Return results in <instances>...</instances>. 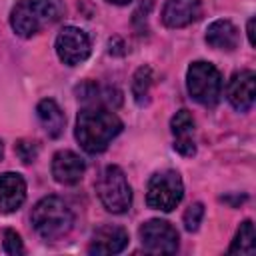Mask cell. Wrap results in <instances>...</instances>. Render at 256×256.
<instances>
[{
  "label": "cell",
  "mask_w": 256,
  "mask_h": 256,
  "mask_svg": "<svg viewBox=\"0 0 256 256\" xmlns=\"http://www.w3.org/2000/svg\"><path fill=\"white\" fill-rule=\"evenodd\" d=\"M186 88L192 100L202 106H216L222 96V76L218 68L210 62L198 60L188 66L186 72Z\"/></svg>",
  "instance_id": "cell-4"
},
{
  "label": "cell",
  "mask_w": 256,
  "mask_h": 256,
  "mask_svg": "<svg viewBox=\"0 0 256 256\" xmlns=\"http://www.w3.org/2000/svg\"><path fill=\"white\" fill-rule=\"evenodd\" d=\"M226 98L238 112H248L256 100V74L254 70L236 72L226 88Z\"/></svg>",
  "instance_id": "cell-9"
},
{
  "label": "cell",
  "mask_w": 256,
  "mask_h": 256,
  "mask_svg": "<svg viewBox=\"0 0 256 256\" xmlns=\"http://www.w3.org/2000/svg\"><path fill=\"white\" fill-rule=\"evenodd\" d=\"M202 218H204V204L202 202H194V204H190L188 208H186V212H184V228L188 230V232H194V230H198V226L202 224Z\"/></svg>",
  "instance_id": "cell-19"
},
{
  "label": "cell",
  "mask_w": 256,
  "mask_h": 256,
  "mask_svg": "<svg viewBox=\"0 0 256 256\" xmlns=\"http://www.w3.org/2000/svg\"><path fill=\"white\" fill-rule=\"evenodd\" d=\"M32 226L42 240L54 242L64 238L74 224V214L70 206L60 196H46L32 208Z\"/></svg>",
  "instance_id": "cell-3"
},
{
  "label": "cell",
  "mask_w": 256,
  "mask_h": 256,
  "mask_svg": "<svg viewBox=\"0 0 256 256\" xmlns=\"http://www.w3.org/2000/svg\"><path fill=\"white\" fill-rule=\"evenodd\" d=\"M246 32H248V42H250V46H254V18L248 20V28H246Z\"/></svg>",
  "instance_id": "cell-22"
},
{
  "label": "cell",
  "mask_w": 256,
  "mask_h": 256,
  "mask_svg": "<svg viewBox=\"0 0 256 256\" xmlns=\"http://www.w3.org/2000/svg\"><path fill=\"white\" fill-rule=\"evenodd\" d=\"M64 12L66 6L62 0H20L10 12V26L18 36L30 38L46 26L56 24Z\"/></svg>",
  "instance_id": "cell-2"
},
{
  "label": "cell",
  "mask_w": 256,
  "mask_h": 256,
  "mask_svg": "<svg viewBox=\"0 0 256 256\" xmlns=\"http://www.w3.org/2000/svg\"><path fill=\"white\" fill-rule=\"evenodd\" d=\"M26 200V182L16 172L0 174V212L12 214Z\"/></svg>",
  "instance_id": "cell-14"
},
{
  "label": "cell",
  "mask_w": 256,
  "mask_h": 256,
  "mask_svg": "<svg viewBox=\"0 0 256 256\" xmlns=\"http://www.w3.org/2000/svg\"><path fill=\"white\" fill-rule=\"evenodd\" d=\"M106 2H110V4H116V6H126V4H130L132 0H106Z\"/></svg>",
  "instance_id": "cell-23"
},
{
  "label": "cell",
  "mask_w": 256,
  "mask_h": 256,
  "mask_svg": "<svg viewBox=\"0 0 256 256\" xmlns=\"http://www.w3.org/2000/svg\"><path fill=\"white\" fill-rule=\"evenodd\" d=\"M36 116H38L42 128L46 130V134L50 138L62 136L64 124H66V116L62 112V108L56 104V100H52V98L40 100L38 106H36Z\"/></svg>",
  "instance_id": "cell-16"
},
{
  "label": "cell",
  "mask_w": 256,
  "mask_h": 256,
  "mask_svg": "<svg viewBox=\"0 0 256 256\" xmlns=\"http://www.w3.org/2000/svg\"><path fill=\"white\" fill-rule=\"evenodd\" d=\"M150 86H152V70L148 66L138 68L134 74V80H132V96L138 106H144L148 102Z\"/></svg>",
  "instance_id": "cell-18"
},
{
  "label": "cell",
  "mask_w": 256,
  "mask_h": 256,
  "mask_svg": "<svg viewBox=\"0 0 256 256\" xmlns=\"http://www.w3.org/2000/svg\"><path fill=\"white\" fill-rule=\"evenodd\" d=\"M14 150H16L18 158H20L24 164H32V162L36 160L38 152H40L38 144H36V142H32V140H18V142H16V146H14Z\"/></svg>",
  "instance_id": "cell-21"
},
{
  "label": "cell",
  "mask_w": 256,
  "mask_h": 256,
  "mask_svg": "<svg viewBox=\"0 0 256 256\" xmlns=\"http://www.w3.org/2000/svg\"><path fill=\"white\" fill-rule=\"evenodd\" d=\"M184 196V184L176 170L156 172L148 182L146 204L160 212H172Z\"/></svg>",
  "instance_id": "cell-6"
},
{
  "label": "cell",
  "mask_w": 256,
  "mask_h": 256,
  "mask_svg": "<svg viewBox=\"0 0 256 256\" xmlns=\"http://www.w3.org/2000/svg\"><path fill=\"white\" fill-rule=\"evenodd\" d=\"M256 250V234L252 220H244L228 248L230 254H254Z\"/></svg>",
  "instance_id": "cell-17"
},
{
  "label": "cell",
  "mask_w": 256,
  "mask_h": 256,
  "mask_svg": "<svg viewBox=\"0 0 256 256\" xmlns=\"http://www.w3.org/2000/svg\"><path fill=\"white\" fill-rule=\"evenodd\" d=\"M122 132V120L106 106H84L76 116L74 136L82 150L100 154Z\"/></svg>",
  "instance_id": "cell-1"
},
{
  "label": "cell",
  "mask_w": 256,
  "mask_h": 256,
  "mask_svg": "<svg viewBox=\"0 0 256 256\" xmlns=\"http://www.w3.org/2000/svg\"><path fill=\"white\" fill-rule=\"evenodd\" d=\"M2 246H4V252L10 254V256H20L24 254V244H22V238L16 230H10L6 228L2 232Z\"/></svg>",
  "instance_id": "cell-20"
},
{
  "label": "cell",
  "mask_w": 256,
  "mask_h": 256,
  "mask_svg": "<svg viewBox=\"0 0 256 256\" xmlns=\"http://www.w3.org/2000/svg\"><path fill=\"white\" fill-rule=\"evenodd\" d=\"M2 156H4V146H2V140H0V160H2Z\"/></svg>",
  "instance_id": "cell-24"
},
{
  "label": "cell",
  "mask_w": 256,
  "mask_h": 256,
  "mask_svg": "<svg viewBox=\"0 0 256 256\" xmlns=\"http://www.w3.org/2000/svg\"><path fill=\"white\" fill-rule=\"evenodd\" d=\"M170 130L174 136V150L182 156L196 154V140H194V118L192 114L182 108L170 120Z\"/></svg>",
  "instance_id": "cell-13"
},
{
  "label": "cell",
  "mask_w": 256,
  "mask_h": 256,
  "mask_svg": "<svg viewBox=\"0 0 256 256\" xmlns=\"http://www.w3.org/2000/svg\"><path fill=\"white\" fill-rule=\"evenodd\" d=\"M86 170L84 160L72 150H58L52 156V176L58 184L72 186L82 180Z\"/></svg>",
  "instance_id": "cell-10"
},
{
  "label": "cell",
  "mask_w": 256,
  "mask_h": 256,
  "mask_svg": "<svg viewBox=\"0 0 256 256\" xmlns=\"http://www.w3.org/2000/svg\"><path fill=\"white\" fill-rule=\"evenodd\" d=\"M56 54L60 58V62H64L66 66H76L80 62H84L90 56V38L82 28L76 26H66L58 32L56 42H54Z\"/></svg>",
  "instance_id": "cell-8"
},
{
  "label": "cell",
  "mask_w": 256,
  "mask_h": 256,
  "mask_svg": "<svg viewBox=\"0 0 256 256\" xmlns=\"http://www.w3.org/2000/svg\"><path fill=\"white\" fill-rule=\"evenodd\" d=\"M202 14V0H166L162 22L168 28H184L196 22Z\"/></svg>",
  "instance_id": "cell-12"
},
{
  "label": "cell",
  "mask_w": 256,
  "mask_h": 256,
  "mask_svg": "<svg viewBox=\"0 0 256 256\" xmlns=\"http://www.w3.org/2000/svg\"><path fill=\"white\" fill-rule=\"evenodd\" d=\"M140 242L150 254H174L178 250V232L166 220H148L138 230Z\"/></svg>",
  "instance_id": "cell-7"
},
{
  "label": "cell",
  "mask_w": 256,
  "mask_h": 256,
  "mask_svg": "<svg viewBox=\"0 0 256 256\" xmlns=\"http://www.w3.org/2000/svg\"><path fill=\"white\" fill-rule=\"evenodd\" d=\"M98 198L104 204V208L112 214H124L132 206V188L126 180V174L120 166L110 164L102 170L98 184Z\"/></svg>",
  "instance_id": "cell-5"
},
{
  "label": "cell",
  "mask_w": 256,
  "mask_h": 256,
  "mask_svg": "<svg viewBox=\"0 0 256 256\" xmlns=\"http://www.w3.org/2000/svg\"><path fill=\"white\" fill-rule=\"evenodd\" d=\"M126 246H128V232L122 226L106 224V226H100L94 232V236L90 240V246H88V252L96 254V256L118 254Z\"/></svg>",
  "instance_id": "cell-11"
},
{
  "label": "cell",
  "mask_w": 256,
  "mask_h": 256,
  "mask_svg": "<svg viewBox=\"0 0 256 256\" xmlns=\"http://www.w3.org/2000/svg\"><path fill=\"white\" fill-rule=\"evenodd\" d=\"M206 42L214 50L232 52L238 46V42H240V32H238V28L230 20L220 18V20H214L206 28Z\"/></svg>",
  "instance_id": "cell-15"
}]
</instances>
